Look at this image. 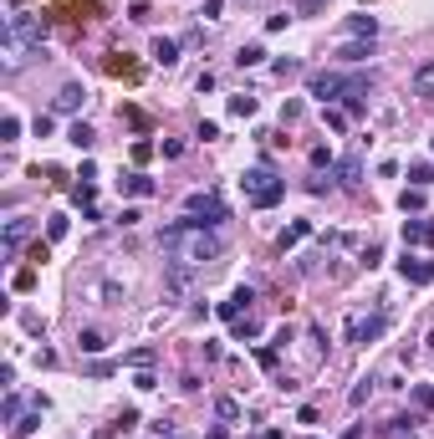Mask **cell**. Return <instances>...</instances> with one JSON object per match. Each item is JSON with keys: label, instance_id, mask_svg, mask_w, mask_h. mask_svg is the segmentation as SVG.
I'll return each mask as SVG.
<instances>
[{"label": "cell", "instance_id": "obj_47", "mask_svg": "<svg viewBox=\"0 0 434 439\" xmlns=\"http://www.w3.org/2000/svg\"><path fill=\"white\" fill-rule=\"evenodd\" d=\"M261 439H266V434H261Z\"/></svg>", "mask_w": 434, "mask_h": 439}, {"label": "cell", "instance_id": "obj_45", "mask_svg": "<svg viewBox=\"0 0 434 439\" xmlns=\"http://www.w3.org/2000/svg\"><path fill=\"white\" fill-rule=\"evenodd\" d=\"M424 342H429V353H434V332H429V338H424Z\"/></svg>", "mask_w": 434, "mask_h": 439}, {"label": "cell", "instance_id": "obj_2", "mask_svg": "<svg viewBox=\"0 0 434 439\" xmlns=\"http://www.w3.org/2000/svg\"><path fill=\"white\" fill-rule=\"evenodd\" d=\"M240 189H245V199H251L256 210H271V204L286 199V179L276 169H266V164H261V169H245L240 174Z\"/></svg>", "mask_w": 434, "mask_h": 439}, {"label": "cell", "instance_id": "obj_41", "mask_svg": "<svg viewBox=\"0 0 434 439\" xmlns=\"http://www.w3.org/2000/svg\"><path fill=\"white\" fill-rule=\"evenodd\" d=\"M194 138H205V144H209V138H220V123H200V128H194Z\"/></svg>", "mask_w": 434, "mask_h": 439}, {"label": "cell", "instance_id": "obj_17", "mask_svg": "<svg viewBox=\"0 0 434 439\" xmlns=\"http://www.w3.org/2000/svg\"><path fill=\"white\" fill-rule=\"evenodd\" d=\"M348 31L358 36V41H373L378 36V16H348Z\"/></svg>", "mask_w": 434, "mask_h": 439}, {"label": "cell", "instance_id": "obj_23", "mask_svg": "<svg viewBox=\"0 0 434 439\" xmlns=\"http://www.w3.org/2000/svg\"><path fill=\"white\" fill-rule=\"evenodd\" d=\"M373 383H378V378H358V383H352V393H348V404H352V409H363L368 398H373Z\"/></svg>", "mask_w": 434, "mask_h": 439}, {"label": "cell", "instance_id": "obj_6", "mask_svg": "<svg viewBox=\"0 0 434 439\" xmlns=\"http://www.w3.org/2000/svg\"><path fill=\"white\" fill-rule=\"evenodd\" d=\"M399 276L409 281V286H429V281H434V261H429V255H414V251H404V261H399Z\"/></svg>", "mask_w": 434, "mask_h": 439}, {"label": "cell", "instance_id": "obj_14", "mask_svg": "<svg viewBox=\"0 0 434 439\" xmlns=\"http://www.w3.org/2000/svg\"><path fill=\"white\" fill-rule=\"evenodd\" d=\"M307 235H312V220H292V225L281 230V240H276V245H281V251H292V245H301Z\"/></svg>", "mask_w": 434, "mask_h": 439}, {"label": "cell", "instance_id": "obj_21", "mask_svg": "<svg viewBox=\"0 0 434 439\" xmlns=\"http://www.w3.org/2000/svg\"><path fill=\"white\" fill-rule=\"evenodd\" d=\"M414 409H419V414H434V383H414Z\"/></svg>", "mask_w": 434, "mask_h": 439}, {"label": "cell", "instance_id": "obj_15", "mask_svg": "<svg viewBox=\"0 0 434 439\" xmlns=\"http://www.w3.org/2000/svg\"><path fill=\"white\" fill-rule=\"evenodd\" d=\"M368 57H373V41H358V36L337 51V61H348V67H358V61H368Z\"/></svg>", "mask_w": 434, "mask_h": 439}, {"label": "cell", "instance_id": "obj_38", "mask_svg": "<svg viewBox=\"0 0 434 439\" xmlns=\"http://www.w3.org/2000/svg\"><path fill=\"white\" fill-rule=\"evenodd\" d=\"M220 6H225V0H200V16L205 21H220Z\"/></svg>", "mask_w": 434, "mask_h": 439}, {"label": "cell", "instance_id": "obj_40", "mask_svg": "<svg viewBox=\"0 0 434 439\" xmlns=\"http://www.w3.org/2000/svg\"><path fill=\"white\" fill-rule=\"evenodd\" d=\"M296 118H301V102L292 97V102H286V108H281V123H296Z\"/></svg>", "mask_w": 434, "mask_h": 439}, {"label": "cell", "instance_id": "obj_35", "mask_svg": "<svg viewBox=\"0 0 434 439\" xmlns=\"http://www.w3.org/2000/svg\"><path fill=\"white\" fill-rule=\"evenodd\" d=\"M153 159V144H149V138H138V144H133V164H149Z\"/></svg>", "mask_w": 434, "mask_h": 439}, {"label": "cell", "instance_id": "obj_33", "mask_svg": "<svg viewBox=\"0 0 434 439\" xmlns=\"http://www.w3.org/2000/svg\"><path fill=\"white\" fill-rule=\"evenodd\" d=\"M296 72H301L296 57H281V61H276V77H296Z\"/></svg>", "mask_w": 434, "mask_h": 439}, {"label": "cell", "instance_id": "obj_10", "mask_svg": "<svg viewBox=\"0 0 434 439\" xmlns=\"http://www.w3.org/2000/svg\"><path fill=\"white\" fill-rule=\"evenodd\" d=\"M332 174H337V184H343V189H358L363 184V159H358V153H348L343 164H332Z\"/></svg>", "mask_w": 434, "mask_h": 439}, {"label": "cell", "instance_id": "obj_32", "mask_svg": "<svg viewBox=\"0 0 434 439\" xmlns=\"http://www.w3.org/2000/svg\"><path fill=\"white\" fill-rule=\"evenodd\" d=\"M276 358H281V347L271 342V347H261V353H256V363H261V368H276Z\"/></svg>", "mask_w": 434, "mask_h": 439}, {"label": "cell", "instance_id": "obj_1", "mask_svg": "<svg viewBox=\"0 0 434 439\" xmlns=\"http://www.w3.org/2000/svg\"><path fill=\"white\" fill-rule=\"evenodd\" d=\"M159 251H164V266L205 271L209 261H220V255H225V235L184 215V220H174V225L159 230Z\"/></svg>", "mask_w": 434, "mask_h": 439}, {"label": "cell", "instance_id": "obj_20", "mask_svg": "<svg viewBox=\"0 0 434 439\" xmlns=\"http://www.w3.org/2000/svg\"><path fill=\"white\" fill-rule=\"evenodd\" d=\"M67 138H72V148H82V153H92V144H97V133H92L87 123H72V128H67Z\"/></svg>", "mask_w": 434, "mask_h": 439}, {"label": "cell", "instance_id": "obj_12", "mask_svg": "<svg viewBox=\"0 0 434 439\" xmlns=\"http://www.w3.org/2000/svg\"><path fill=\"white\" fill-rule=\"evenodd\" d=\"M82 102H87V87H82V82H67V87L57 92V113H77Z\"/></svg>", "mask_w": 434, "mask_h": 439}, {"label": "cell", "instance_id": "obj_9", "mask_svg": "<svg viewBox=\"0 0 434 439\" xmlns=\"http://www.w3.org/2000/svg\"><path fill=\"white\" fill-rule=\"evenodd\" d=\"M404 245H434V220L429 215L404 220Z\"/></svg>", "mask_w": 434, "mask_h": 439}, {"label": "cell", "instance_id": "obj_37", "mask_svg": "<svg viewBox=\"0 0 434 439\" xmlns=\"http://www.w3.org/2000/svg\"><path fill=\"white\" fill-rule=\"evenodd\" d=\"M327 128H337V133H343V128H348V113H343V108H327Z\"/></svg>", "mask_w": 434, "mask_h": 439}, {"label": "cell", "instance_id": "obj_43", "mask_svg": "<svg viewBox=\"0 0 434 439\" xmlns=\"http://www.w3.org/2000/svg\"><path fill=\"white\" fill-rule=\"evenodd\" d=\"M343 439H363V424H348V429H343Z\"/></svg>", "mask_w": 434, "mask_h": 439}, {"label": "cell", "instance_id": "obj_18", "mask_svg": "<svg viewBox=\"0 0 434 439\" xmlns=\"http://www.w3.org/2000/svg\"><path fill=\"white\" fill-rule=\"evenodd\" d=\"M261 61H266V46L261 41H245L240 51H235V67H261Z\"/></svg>", "mask_w": 434, "mask_h": 439}, {"label": "cell", "instance_id": "obj_19", "mask_svg": "<svg viewBox=\"0 0 434 439\" xmlns=\"http://www.w3.org/2000/svg\"><path fill=\"white\" fill-rule=\"evenodd\" d=\"M123 189H128V195H138V199H149V195H153L159 184H153L149 174H123Z\"/></svg>", "mask_w": 434, "mask_h": 439}, {"label": "cell", "instance_id": "obj_44", "mask_svg": "<svg viewBox=\"0 0 434 439\" xmlns=\"http://www.w3.org/2000/svg\"><path fill=\"white\" fill-rule=\"evenodd\" d=\"M169 439H194V434H179V429H169Z\"/></svg>", "mask_w": 434, "mask_h": 439}, {"label": "cell", "instance_id": "obj_26", "mask_svg": "<svg viewBox=\"0 0 434 439\" xmlns=\"http://www.w3.org/2000/svg\"><path fill=\"white\" fill-rule=\"evenodd\" d=\"M409 184L414 189H429L434 184V169H429V164H414V169H409Z\"/></svg>", "mask_w": 434, "mask_h": 439}, {"label": "cell", "instance_id": "obj_31", "mask_svg": "<svg viewBox=\"0 0 434 439\" xmlns=\"http://www.w3.org/2000/svg\"><path fill=\"white\" fill-rule=\"evenodd\" d=\"M0 138H6V144H16V138H21V118H6V123H0Z\"/></svg>", "mask_w": 434, "mask_h": 439}, {"label": "cell", "instance_id": "obj_39", "mask_svg": "<svg viewBox=\"0 0 434 439\" xmlns=\"http://www.w3.org/2000/svg\"><path fill=\"white\" fill-rule=\"evenodd\" d=\"M113 368H117V363H108V358H97V363H87V373H92V378H108Z\"/></svg>", "mask_w": 434, "mask_h": 439}, {"label": "cell", "instance_id": "obj_13", "mask_svg": "<svg viewBox=\"0 0 434 439\" xmlns=\"http://www.w3.org/2000/svg\"><path fill=\"white\" fill-rule=\"evenodd\" d=\"M26 235H31V220H10L6 225V255H16L26 245Z\"/></svg>", "mask_w": 434, "mask_h": 439}, {"label": "cell", "instance_id": "obj_3", "mask_svg": "<svg viewBox=\"0 0 434 439\" xmlns=\"http://www.w3.org/2000/svg\"><path fill=\"white\" fill-rule=\"evenodd\" d=\"M184 215H189V220H200V225H209V230H215L220 220H230L225 199H220L215 189H194V195L184 199Z\"/></svg>", "mask_w": 434, "mask_h": 439}, {"label": "cell", "instance_id": "obj_8", "mask_svg": "<svg viewBox=\"0 0 434 439\" xmlns=\"http://www.w3.org/2000/svg\"><path fill=\"white\" fill-rule=\"evenodd\" d=\"M251 302H256V291H251V286H235L230 302H220V306H215V317H220V322H240V312H245Z\"/></svg>", "mask_w": 434, "mask_h": 439}, {"label": "cell", "instance_id": "obj_46", "mask_svg": "<svg viewBox=\"0 0 434 439\" xmlns=\"http://www.w3.org/2000/svg\"><path fill=\"white\" fill-rule=\"evenodd\" d=\"M312 6H322V0H312Z\"/></svg>", "mask_w": 434, "mask_h": 439}, {"label": "cell", "instance_id": "obj_25", "mask_svg": "<svg viewBox=\"0 0 434 439\" xmlns=\"http://www.w3.org/2000/svg\"><path fill=\"white\" fill-rule=\"evenodd\" d=\"M230 113H235V118H256V97H251V92L230 97Z\"/></svg>", "mask_w": 434, "mask_h": 439}, {"label": "cell", "instance_id": "obj_30", "mask_svg": "<svg viewBox=\"0 0 434 439\" xmlns=\"http://www.w3.org/2000/svg\"><path fill=\"white\" fill-rule=\"evenodd\" d=\"M67 225H72V220H67V215H51V225H46V235H51V240H62V235H67Z\"/></svg>", "mask_w": 434, "mask_h": 439}, {"label": "cell", "instance_id": "obj_11", "mask_svg": "<svg viewBox=\"0 0 434 439\" xmlns=\"http://www.w3.org/2000/svg\"><path fill=\"white\" fill-rule=\"evenodd\" d=\"M149 57L159 61V67H174V61H179V41H174V36H153Z\"/></svg>", "mask_w": 434, "mask_h": 439}, {"label": "cell", "instance_id": "obj_4", "mask_svg": "<svg viewBox=\"0 0 434 439\" xmlns=\"http://www.w3.org/2000/svg\"><path fill=\"white\" fill-rule=\"evenodd\" d=\"M384 332H388V312H384V306H373L368 317H352V322H348V342H358V347L378 342Z\"/></svg>", "mask_w": 434, "mask_h": 439}, {"label": "cell", "instance_id": "obj_36", "mask_svg": "<svg viewBox=\"0 0 434 439\" xmlns=\"http://www.w3.org/2000/svg\"><path fill=\"white\" fill-rule=\"evenodd\" d=\"M133 389H143V393H149V389H159V378H153V373H149V368H138V378H133Z\"/></svg>", "mask_w": 434, "mask_h": 439}, {"label": "cell", "instance_id": "obj_24", "mask_svg": "<svg viewBox=\"0 0 434 439\" xmlns=\"http://www.w3.org/2000/svg\"><path fill=\"white\" fill-rule=\"evenodd\" d=\"M399 204H404V215H419V210H424V189H404V195H399Z\"/></svg>", "mask_w": 434, "mask_h": 439}, {"label": "cell", "instance_id": "obj_28", "mask_svg": "<svg viewBox=\"0 0 434 439\" xmlns=\"http://www.w3.org/2000/svg\"><path fill=\"white\" fill-rule=\"evenodd\" d=\"M215 414L225 424H235V419H240V404H235V398H215Z\"/></svg>", "mask_w": 434, "mask_h": 439}, {"label": "cell", "instance_id": "obj_34", "mask_svg": "<svg viewBox=\"0 0 434 439\" xmlns=\"http://www.w3.org/2000/svg\"><path fill=\"white\" fill-rule=\"evenodd\" d=\"M21 419V393H6V424Z\"/></svg>", "mask_w": 434, "mask_h": 439}, {"label": "cell", "instance_id": "obj_22", "mask_svg": "<svg viewBox=\"0 0 434 439\" xmlns=\"http://www.w3.org/2000/svg\"><path fill=\"white\" fill-rule=\"evenodd\" d=\"M414 429H419V419H414V414H399V419H388V434H393V439H414Z\"/></svg>", "mask_w": 434, "mask_h": 439}, {"label": "cell", "instance_id": "obj_42", "mask_svg": "<svg viewBox=\"0 0 434 439\" xmlns=\"http://www.w3.org/2000/svg\"><path fill=\"white\" fill-rule=\"evenodd\" d=\"M205 439H230V424H209V429H205Z\"/></svg>", "mask_w": 434, "mask_h": 439}, {"label": "cell", "instance_id": "obj_16", "mask_svg": "<svg viewBox=\"0 0 434 439\" xmlns=\"http://www.w3.org/2000/svg\"><path fill=\"white\" fill-rule=\"evenodd\" d=\"M77 347H82L87 358L102 353V347H108V332H102V327H82V332H77Z\"/></svg>", "mask_w": 434, "mask_h": 439}, {"label": "cell", "instance_id": "obj_29", "mask_svg": "<svg viewBox=\"0 0 434 439\" xmlns=\"http://www.w3.org/2000/svg\"><path fill=\"white\" fill-rule=\"evenodd\" d=\"M123 363H133V368H149V363H153V347H133V353H128Z\"/></svg>", "mask_w": 434, "mask_h": 439}, {"label": "cell", "instance_id": "obj_7", "mask_svg": "<svg viewBox=\"0 0 434 439\" xmlns=\"http://www.w3.org/2000/svg\"><path fill=\"white\" fill-rule=\"evenodd\" d=\"M194 281H200V271H184V266H164V291L174 296V302H179V296H189V291H194Z\"/></svg>", "mask_w": 434, "mask_h": 439}, {"label": "cell", "instance_id": "obj_27", "mask_svg": "<svg viewBox=\"0 0 434 439\" xmlns=\"http://www.w3.org/2000/svg\"><path fill=\"white\" fill-rule=\"evenodd\" d=\"M307 159H312V169H317V174H322V169H332V148H327V144H317V148L307 153Z\"/></svg>", "mask_w": 434, "mask_h": 439}, {"label": "cell", "instance_id": "obj_5", "mask_svg": "<svg viewBox=\"0 0 434 439\" xmlns=\"http://www.w3.org/2000/svg\"><path fill=\"white\" fill-rule=\"evenodd\" d=\"M307 92L327 108V102H337V97L348 92V77H337V72H312V77H307Z\"/></svg>", "mask_w": 434, "mask_h": 439}]
</instances>
